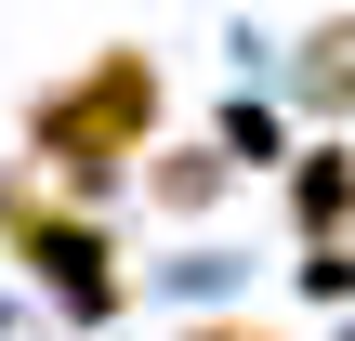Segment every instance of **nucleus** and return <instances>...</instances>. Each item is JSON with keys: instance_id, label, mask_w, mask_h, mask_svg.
Listing matches in <instances>:
<instances>
[{"instance_id": "f257e3e1", "label": "nucleus", "mask_w": 355, "mask_h": 341, "mask_svg": "<svg viewBox=\"0 0 355 341\" xmlns=\"http://www.w3.org/2000/svg\"><path fill=\"white\" fill-rule=\"evenodd\" d=\"M145 118H158V66H145V53H105V66H79L66 92H40L26 158H53L66 184H105L119 158H145Z\"/></svg>"}, {"instance_id": "f03ea898", "label": "nucleus", "mask_w": 355, "mask_h": 341, "mask_svg": "<svg viewBox=\"0 0 355 341\" xmlns=\"http://www.w3.org/2000/svg\"><path fill=\"white\" fill-rule=\"evenodd\" d=\"M0 237H13V250H26V276H53L79 315H105V302H119V276H105V237H92L79 210H53L40 184H0Z\"/></svg>"}, {"instance_id": "7ed1b4c3", "label": "nucleus", "mask_w": 355, "mask_h": 341, "mask_svg": "<svg viewBox=\"0 0 355 341\" xmlns=\"http://www.w3.org/2000/svg\"><path fill=\"white\" fill-rule=\"evenodd\" d=\"M290 210H303V250H343V223H355V145H303Z\"/></svg>"}, {"instance_id": "20e7f679", "label": "nucleus", "mask_w": 355, "mask_h": 341, "mask_svg": "<svg viewBox=\"0 0 355 341\" xmlns=\"http://www.w3.org/2000/svg\"><path fill=\"white\" fill-rule=\"evenodd\" d=\"M303 92H316V105H355V26H329V39H316V66H303Z\"/></svg>"}, {"instance_id": "39448f33", "label": "nucleus", "mask_w": 355, "mask_h": 341, "mask_svg": "<svg viewBox=\"0 0 355 341\" xmlns=\"http://www.w3.org/2000/svg\"><path fill=\"white\" fill-rule=\"evenodd\" d=\"M184 341H277V329H184Z\"/></svg>"}, {"instance_id": "423d86ee", "label": "nucleus", "mask_w": 355, "mask_h": 341, "mask_svg": "<svg viewBox=\"0 0 355 341\" xmlns=\"http://www.w3.org/2000/svg\"><path fill=\"white\" fill-rule=\"evenodd\" d=\"M343 341H355V329H343Z\"/></svg>"}]
</instances>
